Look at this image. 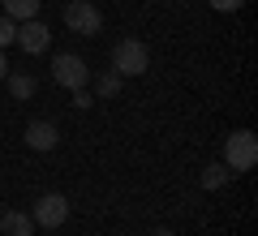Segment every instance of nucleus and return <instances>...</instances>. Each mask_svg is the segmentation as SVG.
<instances>
[{
	"label": "nucleus",
	"instance_id": "obj_11",
	"mask_svg": "<svg viewBox=\"0 0 258 236\" xmlns=\"http://www.w3.org/2000/svg\"><path fill=\"white\" fill-rule=\"evenodd\" d=\"M5 82H9V95H13V99H30V95L39 91L35 73H5Z\"/></svg>",
	"mask_w": 258,
	"mask_h": 236
},
{
	"label": "nucleus",
	"instance_id": "obj_14",
	"mask_svg": "<svg viewBox=\"0 0 258 236\" xmlns=\"http://www.w3.org/2000/svg\"><path fill=\"white\" fill-rule=\"evenodd\" d=\"M245 0H211V9H220V13H237Z\"/></svg>",
	"mask_w": 258,
	"mask_h": 236
},
{
	"label": "nucleus",
	"instance_id": "obj_6",
	"mask_svg": "<svg viewBox=\"0 0 258 236\" xmlns=\"http://www.w3.org/2000/svg\"><path fill=\"white\" fill-rule=\"evenodd\" d=\"M13 39L22 43V52H26V56H43L47 43H52V30H47L39 18H30V22H18V35H13Z\"/></svg>",
	"mask_w": 258,
	"mask_h": 236
},
{
	"label": "nucleus",
	"instance_id": "obj_16",
	"mask_svg": "<svg viewBox=\"0 0 258 236\" xmlns=\"http://www.w3.org/2000/svg\"><path fill=\"white\" fill-rule=\"evenodd\" d=\"M5 73H9V60H5V52H0V82H5Z\"/></svg>",
	"mask_w": 258,
	"mask_h": 236
},
{
	"label": "nucleus",
	"instance_id": "obj_3",
	"mask_svg": "<svg viewBox=\"0 0 258 236\" xmlns=\"http://www.w3.org/2000/svg\"><path fill=\"white\" fill-rule=\"evenodd\" d=\"M52 82L64 86V91H82V86L91 82V69H86V60L78 52H60L52 60Z\"/></svg>",
	"mask_w": 258,
	"mask_h": 236
},
{
	"label": "nucleus",
	"instance_id": "obj_4",
	"mask_svg": "<svg viewBox=\"0 0 258 236\" xmlns=\"http://www.w3.org/2000/svg\"><path fill=\"white\" fill-rule=\"evenodd\" d=\"M60 18H64V26L74 30V35H99L103 30V13L95 9V0H69Z\"/></svg>",
	"mask_w": 258,
	"mask_h": 236
},
{
	"label": "nucleus",
	"instance_id": "obj_9",
	"mask_svg": "<svg viewBox=\"0 0 258 236\" xmlns=\"http://www.w3.org/2000/svg\"><path fill=\"white\" fill-rule=\"evenodd\" d=\"M0 13L9 22H30L39 18V0H0Z\"/></svg>",
	"mask_w": 258,
	"mask_h": 236
},
{
	"label": "nucleus",
	"instance_id": "obj_5",
	"mask_svg": "<svg viewBox=\"0 0 258 236\" xmlns=\"http://www.w3.org/2000/svg\"><path fill=\"white\" fill-rule=\"evenodd\" d=\"M30 219H35V227H60L69 219V198L64 193H43L30 210Z\"/></svg>",
	"mask_w": 258,
	"mask_h": 236
},
{
	"label": "nucleus",
	"instance_id": "obj_2",
	"mask_svg": "<svg viewBox=\"0 0 258 236\" xmlns=\"http://www.w3.org/2000/svg\"><path fill=\"white\" fill-rule=\"evenodd\" d=\"M112 69L120 73V77H142V73L151 69V52L142 39H120L116 47H112Z\"/></svg>",
	"mask_w": 258,
	"mask_h": 236
},
{
	"label": "nucleus",
	"instance_id": "obj_17",
	"mask_svg": "<svg viewBox=\"0 0 258 236\" xmlns=\"http://www.w3.org/2000/svg\"><path fill=\"white\" fill-rule=\"evenodd\" d=\"M155 236H176V232H168V227H159V232H155Z\"/></svg>",
	"mask_w": 258,
	"mask_h": 236
},
{
	"label": "nucleus",
	"instance_id": "obj_12",
	"mask_svg": "<svg viewBox=\"0 0 258 236\" xmlns=\"http://www.w3.org/2000/svg\"><path fill=\"white\" fill-rule=\"evenodd\" d=\"M116 91H120V73H116V69H108V73L95 77V95H99V99H112Z\"/></svg>",
	"mask_w": 258,
	"mask_h": 236
},
{
	"label": "nucleus",
	"instance_id": "obj_7",
	"mask_svg": "<svg viewBox=\"0 0 258 236\" xmlns=\"http://www.w3.org/2000/svg\"><path fill=\"white\" fill-rule=\"evenodd\" d=\"M56 142H60V129L52 125V120H30L26 125V146L30 150H56Z\"/></svg>",
	"mask_w": 258,
	"mask_h": 236
},
{
	"label": "nucleus",
	"instance_id": "obj_15",
	"mask_svg": "<svg viewBox=\"0 0 258 236\" xmlns=\"http://www.w3.org/2000/svg\"><path fill=\"white\" fill-rule=\"evenodd\" d=\"M91 103H95V99L86 95V86H82V91H74V108H91Z\"/></svg>",
	"mask_w": 258,
	"mask_h": 236
},
{
	"label": "nucleus",
	"instance_id": "obj_8",
	"mask_svg": "<svg viewBox=\"0 0 258 236\" xmlns=\"http://www.w3.org/2000/svg\"><path fill=\"white\" fill-rule=\"evenodd\" d=\"M0 232L5 236H35V219L26 210H5L0 215Z\"/></svg>",
	"mask_w": 258,
	"mask_h": 236
},
{
	"label": "nucleus",
	"instance_id": "obj_1",
	"mask_svg": "<svg viewBox=\"0 0 258 236\" xmlns=\"http://www.w3.org/2000/svg\"><path fill=\"white\" fill-rule=\"evenodd\" d=\"M224 164H228L232 176L249 172V168L258 164V137H254V129H232V133L224 137Z\"/></svg>",
	"mask_w": 258,
	"mask_h": 236
},
{
	"label": "nucleus",
	"instance_id": "obj_10",
	"mask_svg": "<svg viewBox=\"0 0 258 236\" xmlns=\"http://www.w3.org/2000/svg\"><path fill=\"white\" fill-rule=\"evenodd\" d=\"M228 181H232L228 164H207L203 172H198V185H203V189H224Z\"/></svg>",
	"mask_w": 258,
	"mask_h": 236
},
{
	"label": "nucleus",
	"instance_id": "obj_13",
	"mask_svg": "<svg viewBox=\"0 0 258 236\" xmlns=\"http://www.w3.org/2000/svg\"><path fill=\"white\" fill-rule=\"evenodd\" d=\"M13 35H18V22H9L5 13H0V52H5V47L13 43Z\"/></svg>",
	"mask_w": 258,
	"mask_h": 236
}]
</instances>
